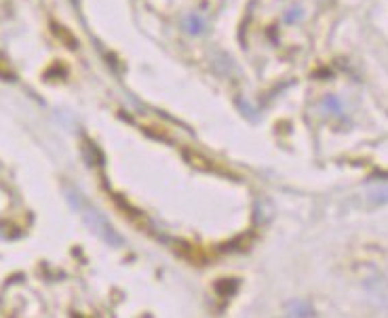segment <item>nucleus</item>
I'll return each mask as SVG.
<instances>
[{
  "label": "nucleus",
  "mask_w": 388,
  "mask_h": 318,
  "mask_svg": "<svg viewBox=\"0 0 388 318\" xmlns=\"http://www.w3.org/2000/svg\"><path fill=\"white\" fill-rule=\"evenodd\" d=\"M372 198H374L376 202H388V188H380V190H376V192L372 194Z\"/></svg>",
  "instance_id": "obj_1"
}]
</instances>
